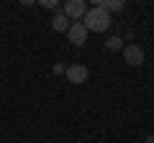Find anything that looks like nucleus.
<instances>
[{
  "instance_id": "f257e3e1",
  "label": "nucleus",
  "mask_w": 154,
  "mask_h": 143,
  "mask_svg": "<svg viewBox=\"0 0 154 143\" xmlns=\"http://www.w3.org/2000/svg\"><path fill=\"white\" fill-rule=\"evenodd\" d=\"M110 13L105 10V8H90L88 13H85V18H82V26L88 28V31H93V33H103V31H108V26H110Z\"/></svg>"
},
{
  "instance_id": "f03ea898",
  "label": "nucleus",
  "mask_w": 154,
  "mask_h": 143,
  "mask_svg": "<svg viewBox=\"0 0 154 143\" xmlns=\"http://www.w3.org/2000/svg\"><path fill=\"white\" fill-rule=\"evenodd\" d=\"M62 13L69 21H82L88 13V3L85 0H67V3H62Z\"/></svg>"
},
{
  "instance_id": "7ed1b4c3",
  "label": "nucleus",
  "mask_w": 154,
  "mask_h": 143,
  "mask_svg": "<svg viewBox=\"0 0 154 143\" xmlns=\"http://www.w3.org/2000/svg\"><path fill=\"white\" fill-rule=\"evenodd\" d=\"M123 59L128 66H141L144 64V49L139 44H126L123 46Z\"/></svg>"
},
{
  "instance_id": "20e7f679",
  "label": "nucleus",
  "mask_w": 154,
  "mask_h": 143,
  "mask_svg": "<svg viewBox=\"0 0 154 143\" xmlns=\"http://www.w3.org/2000/svg\"><path fill=\"white\" fill-rule=\"evenodd\" d=\"M67 39L72 41V46H82L85 41H88V28L82 26V21H75L69 26V31H67Z\"/></svg>"
},
{
  "instance_id": "39448f33",
  "label": "nucleus",
  "mask_w": 154,
  "mask_h": 143,
  "mask_svg": "<svg viewBox=\"0 0 154 143\" xmlns=\"http://www.w3.org/2000/svg\"><path fill=\"white\" fill-rule=\"evenodd\" d=\"M64 74H67V79H69L72 84H82V82H88V66L85 64H72V66H67L64 69Z\"/></svg>"
},
{
  "instance_id": "423d86ee",
  "label": "nucleus",
  "mask_w": 154,
  "mask_h": 143,
  "mask_svg": "<svg viewBox=\"0 0 154 143\" xmlns=\"http://www.w3.org/2000/svg\"><path fill=\"white\" fill-rule=\"evenodd\" d=\"M69 26H72V21L62 13V8H59V10L51 16V28H54V31H59V33H64V31H69Z\"/></svg>"
},
{
  "instance_id": "0eeeda50",
  "label": "nucleus",
  "mask_w": 154,
  "mask_h": 143,
  "mask_svg": "<svg viewBox=\"0 0 154 143\" xmlns=\"http://www.w3.org/2000/svg\"><path fill=\"white\" fill-rule=\"evenodd\" d=\"M103 8L108 13H118V10L126 8V3H123V0H103Z\"/></svg>"
},
{
  "instance_id": "6e6552de",
  "label": "nucleus",
  "mask_w": 154,
  "mask_h": 143,
  "mask_svg": "<svg viewBox=\"0 0 154 143\" xmlns=\"http://www.w3.org/2000/svg\"><path fill=\"white\" fill-rule=\"evenodd\" d=\"M105 49L108 51H123V39L121 36H110V39L105 41Z\"/></svg>"
},
{
  "instance_id": "1a4fd4ad",
  "label": "nucleus",
  "mask_w": 154,
  "mask_h": 143,
  "mask_svg": "<svg viewBox=\"0 0 154 143\" xmlns=\"http://www.w3.org/2000/svg\"><path fill=\"white\" fill-rule=\"evenodd\" d=\"M38 5H41V8H54V10H59V8H62V3H57V0H41Z\"/></svg>"
},
{
  "instance_id": "9d476101",
  "label": "nucleus",
  "mask_w": 154,
  "mask_h": 143,
  "mask_svg": "<svg viewBox=\"0 0 154 143\" xmlns=\"http://www.w3.org/2000/svg\"><path fill=\"white\" fill-rule=\"evenodd\" d=\"M144 143H154V136H149V138H146V141H144Z\"/></svg>"
}]
</instances>
